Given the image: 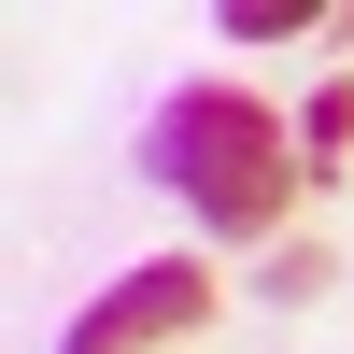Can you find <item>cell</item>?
<instances>
[{
    "label": "cell",
    "mask_w": 354,
    "mask_h": 354,
    "mask_svg": "<svg viewBox=\"0 0 354 354\" xmlns=\"http://www.w3.org/2000/svg\"><path fill=\"white\" fill-rule=\"evenodd\" d=\"M142 170H156V185L185 198L198 227H227V241H270L312 156L283 142V113H270V100H241V85H185V100L142 128Z\"/></svg>",
    "instance_id": "cell-1"
},
{
    "label": "cell",
    "mask_w": 354,
    "mask_h": 354,
    "mask_svg": "<svg viewBox=\"0 0 354 354\" xmlns=\"http://www.w3.org/2000/svg\"><path fill=\"white\" fill-rule=\"evenodd\" d=\"M298 156H312V170H326V156H354V85H326V100L298 113Z\"/></svg>",
    "instance_id": "cell-3"
},
{
    "label": "cell",
    "mask_w": 354,
    "mask_h": 354,
    "mask_svg": "<svg viewBox=\"0 0 354 354\" xmlns=\"http://www.w3.org/2000/svg\"><path fill=\"white\" fill-rule=\"evenodd\" d=\"M198 312H213V270L156 255V270H113L100 298L71 312V340H57V354H170V340L198 326Z\"/></svg>",
    "instance_id": "cell-2"
},
{
    "label": "cell",
    "mask_w": 354,
    "mask_h": 354,
    "mask_svg": "<svg viewBox=\"0 0 354 354\" xmlns=\"http://www.w3.org/2000/svg\"><path fill=\"white\" fill-rule=\"evenodd\" d=\"M283 28H312V0H227V43H283Z\"/></svg>",
    "instance_id": "cell-4"
}]
</instances>
